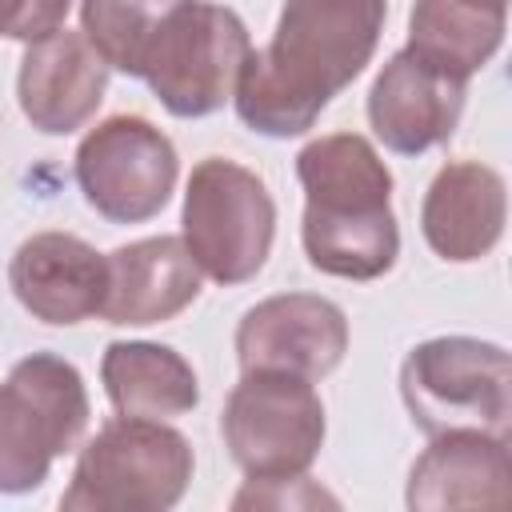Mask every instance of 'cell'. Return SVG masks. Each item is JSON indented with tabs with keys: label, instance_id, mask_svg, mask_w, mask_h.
Instances as JSON below:
<instances>
[{
	"label": "cell",
	"instance_id": "obj_2",
	"mask_svg": "<svg viewBox=\"0 0 512 512\" xmlns=\"http://www.w3.org/2000/svg\"><path fill=\"white\" fill-rule=\"evenodd\" d=\"M304 188L300 240L316 272L340 280H380L400 256L392 212V172L360 132H328L300 148Z\"/></svg>",
	"mask_w": 512,
	"mask_h": 512
},
{
	"label": "cell",
	"instance_id": "obj_1",
	"mask_svg": "<svg viewBox=\"0 0 512 512\" xmlns=\"http://www.w3.org/2000/svg\"><path fill=\"white\" fill-rule=\"evenodd\" d=\"M388 0H284L272 40L248 52L236 116L260 136H304L372 60Z\"/></svg>",
	"mask_w": 512,
	"mask_h": 512
},
{
	"label": "cell",
	"instance_id": "obj_5",
	"mask_svg": "<svg viewBox=\"0 0 512 512\" xmlns=\"http://www.w3.org/2000/svg\"><path fill=\"white\" fill-rule=\"evenodd\" d=\"M92 404L76 364L52 352L24 356L0 384V492H32L52 460L80 448Z\"/></svg>",
	"mask_w": 512,
	"mask_h": 512
},
{
	"label": "cell",
	"instance_id": "obj_12",
	"mask_svg": "<svg viewBox=\"0 0 512 512\" xmlns=\"http://www.w3.org/2000/svg\"><path fill=\"white\" fill-rule=\"evenodd\" d=\"M468 84L452 80L408 48H400L372 80L368 92V124L376 140L396 156H420L444 144L464 112Z\"/></svg>",
	"mask_w": 512,
	"mask_h": 512
},
{
	"label": "cell",
	"instance_id": "obj_3",
	"mask_svg": "<svg viewBox=\"0 0 512 512\" xmlns=\"http://www.w3.org/2000/svg\"><path fill=\"white\" fill-rule=\"evenodd\" d=\"M192 444L152 416H112L80 448L64 512H164L192 484Z\"/></svg>",
	"mask_w": 512,
	"mask_h": 512
},
{
	"label": "cell",
	"instance_id": "obj_8",
	"mask_svg": "<svg viewBox=\"0 0 512 512\" xmlns=\"http://www.w3.org/2000/svg\"><path fill=\"white\" fill-rule=\"evenodd\" d=\"M248 52V28L232 8L180 0L148 52L140 80H148L152 96L172 116L196 120L232 100Z\"/></svg>",
	"mask_w": 512,
	"mask_h": 512
},
{
	"label": "cell",
	"instance_id": "obj_9",
	"mask_svg": "<svg viewBox=\"0 0 512 512\" xmlns=\"http://www.w3.org/2000/svg\"><path fill=\"white\" fill-rule=\"evenodd\" d=\"M180 176L172 140L144 116H108L76 148V184L112 224H144L164 212Z\"/></svg>",
	"mask_w": 512,
	"mask_h": 512
},
{
	"label": "cell",
	"instance_id": "obj_18",
	"mask_svg": "<svg viewBox=\"0 0 512 512\" xmlns=\"http://www.w3.org/2000/svg\"><path fill=\"white\" fill-rule=\"evenodd\" d=\"M100 380L120 416H184L200 404V380L192 364L152 340H116L104 348Z\"/></svg>",
	"mask_w": 512,
	"mask_h": 512
},
{
	"label": "cell",
	"instance_id": "obj_6",
	"mask_svg": "<svg viewBox=\"0 0 512 512\" xmlns=\"http://www.w3.org/2000/svg\"><path fill=\"white\" fill-rule=\"evenodd\" d=\"M180 224V240L204 276L216 284H244L272 252L276 204L252 168L204 156L188 176Z\"/></svg>",
	"mask_w": 512,
	"mask_h": 512
},
{
	"label": "cell",
	"instance_id": "obj_20",
	"mask_svg": "<svg viewBox=\"0 0 512 512\" xmlns=\"http://www.w3.org/2000/svg\"><path fill=\"white\" fill-rule=\"evenodd\" d=\"M72 0H0V36L32 44L56 28H64Z\"/></svg>",
	"mask_w": 512,
	"mask_h": 512
},
{
	"label": "cell",
	"instance_id": "obj_15",
	"mask_svg": "<svg viewBox=\"0 0 512 512\" xmlns=\"http://www.w3.org/2000/svg\"><path fill=\"white\" fill-rule=\"evenodd\" d=\"M504 176L480 160H448L420 204V232L440 260H484L504 236Z\"/></svg>",
	"mask_w": 512,
	"mask_h": 512
},
{
	"label": "cell",
	"instance_id": "obj_13",
	"mask_svg": "<svg viewBox=\"0 0 512 512\" xmlns=\"http://www.w3.org/2000/svg\"><path fill=\"white\" fill-rule=\"evenodd\" d=\"M8 284L24 312L52 328H72L100 316L108 292V256L72 232H36L12 252Z\"/></svg>",
	"mask_w": 512,
	"mask_h": 512
},
{
	"label": "cell",
	"instance_id": "obj_7",
	"mask_svg": "<svg viewBox=\"0 0 512 512\" xmlns=\"http://www.w3.org/2000/svg\"><path fill=\"white\" fill-rule=\"evenodd\" d=\"M220 428L248 480H292L312 468L324 444V404L304 376L248 368L228 392Z\"/></svg>",
	"mask_w": 512,
	"mask_h": 512
},
{
	"label": "cell",
	"instance_id": "obj_4",
	"mask_svg": "<svg viewBox=\"0 0 512 512\" xmlns=\"http://www.w3.org/2000/svg\"><path fill=\"white\" fill-rule=\"evenodd\" d=\"M400 396L412 424L440 432L508 436L512 364L500 344L476 336H436L416 344L400 364Z\"/></svg>",
	"mask_w": 512,
	"mask_h": 512
},
{
	"label": "cell",
	"instance_id": "obj_17",
	"mask_svg": "<svg viewBox=\"0 0 512 512\" xmlns=\"http://www.w3.org/2000/svg\"><path fill=\"white\" fill-rule=\"evenodd\" d=\"M504 28L508 0H416L408 12V52L468 84L504 44Z\"/></svg>",
	"mask_w": 512,
	"mask_h": 512
},
{
	"label": "cell",
	"instance_id": "obj_10",
	"mask_svg": "<svg viewBox=\"0 0 512 512\" xmlns=\"http://www.w3.org/2000/svg\"><path fill=\"white\" fill-rule=\"evenodd\" d=\"M348 352V316L328 296L280 292L248 308L236 324V360L248 368H276L304 380H324Z\"/></svg>",
	"mask_w": 512,
	"mask_h": 512
},
{
	"label": "cell",
	"instance_id": "obj_19",
	"mask_svg": "<svg viewBox=\"0 0 512 512\" xmlns=\"http://www.w3.org/2000/svg\"><path fill=\"white\" fill-rule=\"evenodd\" d=\"M176 4L180 0H80V32L108 68L140 76Z\"/></svg>",
	"mask_w": 512,
	"mask_h": 512
},
{
	"label": "cell",
	"instance_id": "obj_11",
	"mask_svg": "<svg viewBox=\"0 0 512 512\" xmlns=\"http://www.w3.org/2000/svg\"><path fill=\"white\" fill-rule=\"evenodd\" d=\"M108 72L112 68L88 44L84 32L56 28L24 44L20 76H16L20 112L44 136H68L96 116L108 92Z\"/></svg>",
	"mask_w": 512,
	"mask_h": 512
},
{
	"label": "cell",
	"instance_id": "obj_16",
	"mask_svg": "<svg viewBox=\"0 0 512 512\" xmlns=\"http://www.w3.org/2000/svg\"><path fill=\"white\" fill-rule=\"evenodd\" d=\"M204 272L180 236H148L108 252V292L100 304L104 324L144 328L180 316L200 296Z\"/></svg>",
	"mask_w": 512,
	"mask_h": 512
},
{
	"label": "cell",
	"instance_id": "obj_14",
	"mask_svg": "<svg viewBox=\"0 0 512 512\" xmlns=\"http://www.w3.org/2000/svg\"><path fill=\"white\" fill-rule=\"evenodd\" d=\"M408 508H512V452L508 436L492 432H440L408 472Z\"/></svg>",
	"mask_w": 512,
	"mask_h": 512
}]
</instances>
